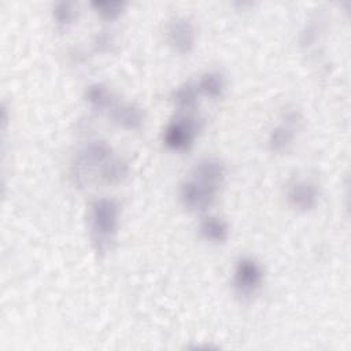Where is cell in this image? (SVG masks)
<instances>
[{
	"mask_svg": "<svg viewBox=\"0 0 351 351\" xmlns=\"http://www.w3.org/2000/svg\"><path fill=\"white\" fill-rule=\"evenodd\" d=\"M90 240L92 247L97 255L107 254L119 226V206L115 200L108 197L97 199L90 206L89 213Z\"/></svg>",
	"mask_w": 351,
	"mask_h": 351,
	"instance_id": "cell-1",
	"label": "cell"
},
{
	"mask_svg": "<svg viewBox=\"0 0 351 351\" xmlns=\"http://www.w3.org/2000/svg\"><path fill=\"white\" fill-rule=\"evenodd\" d=\"M112 156L110 145L104 141H89L81 148L71 167V176L75 184L84 186L89 182L90 174L95 171L99 177L103 165Z\"/></svg>",
	"mask_w": 351,
	"mask_h": 351,
	"instance_id": "cell-2",
	"label": "cell"
},
{
	"mask_svg": "<svg viewBox=\"0 0 351 351\" xmlns=\"http://www.w3.org/2000/svg\"><path fill=\"white\" fill-rule=\"evenodd\" d=\"M221 186L191 174L180 188V199L186 210L204 211L213 206Z\"/></svg>",
	"mask_w": 351,
	"mask_h": 351,
	"instance_id": "cell-3",
	"label": "cell"
},
{
	"mask_svg": "<svg viewBox=\"0 0 351 351\" xmlns=\"http://www.w3.org/2000/svg\"><path fill=\"white\" fill-rule=\"evenodd\" d=\"M200 128V121L196 117L184 114L167 123L163 132V143L173 151H185L193 144Z\"/></svg>",
	"mask_w": 351,
	"mask_h": 351,
	"instance_id": "cell-4",
	"label": "cell"
},
{
	"mask_svg": "<svg viewBox=\"0 0 351 351\" xmlns=\"http://www.w3.org/2000/svg\"><path fill=\"white\" fill-rule=\"evenodd\" d=\"M263 282V269L261 263L251 256H243L236 262L233 271V288L237 296L250 299Z\"/></svg>",
	"mask_w": 351,
	"mask_h": 351,
	"instance_id": "cell-5",
	"label": "cell"
},
{
	"mask_svg": "<svg viewBox=\"0 0 351 351\" xmlns=\"http://www.w3.org/2000/svg\"><path fill=\"white\" fill-rule=\"evenodd\" d=\"M287 199L292 208L307 213L315 208L319 200V186L310 178L295 180L287 191Z\"/></svg>",
	"mask_w": 351,
	"mask_h": 351,
	"instance_id": "cell-6",
	"label": "cell"
},
{
	"mask_svg": "<svg viewBox=\"0 0 351 351\" xmlns=\"http://www.w3.org/2000/svg\"><path fill=\"white\" fill-rule=\"evenodd\" d=\"M166 40L174 52L181 55L189 53L196 43L193 23L186 18H174L167 23Z\"/></svg>",
	"mask_w": 351,
	"mask_h": 351,
	"instance_id": "cell-7",
	"label": "cell"
},
{
	"mask_svg": "<svg viewBox=\"0 0 351 351\" xmlns=\"http://www.w3.org/2000/svg\"><path fill=\"white\" fill-rule=\"evenodd\" d=\"M299 122V114L288 111L280 125H277L269 134L267 145L271 152H284L292 144L295 138L296 125Z\"/></svg>",
	"mask_w": 351,
	"mask_h": 351,
	"instance_id": "cell-8",
	"label": "cell"
},
{
	"mask_svg": "<svg viewBox=\"0 0 351 351\" xmlns=\"http://www.w3.org/2000/svg\"><path fill=\"white\" fill-rule=\"evenodd\" d=\"M110 111L114 122L128 130L138 129L144 122L143 110L132 103L114 104V107Z\"/></svg>",
	"mask_w": 351,
	"mask_h": 351,
	"instance_id": "cell-9",
	"label": "cell"
},
{
	"mask_svg": "<svg viewBox=\"0 0 351 351\" xmlns=\"http://www.w3.org/2000/svg\"><path fill=\"white\" fill-rule=\"evenodd\" d=\"M199 232L202 237L210 243L222 244L229 239V225L219 217L208 215L200 221Z\"/></svg>",
	"mask_w": 351,
	"mask_h": 351,
	"instance_id": "cell-10",
	"label": "cell"
},
{
	"mask_svg": "<svg viewBox=\"0 0 351 351\" xmlns=\"http://www.w3.org/2000/svg\"><path fill=\"white\" fill-rule=\"evenodd\" d=\"M197 90L204 93L208 97L218 99L223 95L226 89V80L225 75L218 70L206 71L200 75L197 82Z\"/></svg>",
	"mask_w": 351,
	"mask_h": 351,
	"instance_id": "cell-11",
	"label": "cell"
},
{
	"mask_svg": "<svg viewBox=\"0 0 351 351\" xmlns=\"http://www.w3.org/2000/svg\"><path fill=\"white\" fill-rule=\"evenodd\" d=\"M85 99L90 104V107L97 111L111 110L115 104L111 90L106 85L99 84V82L88 86V89L85 92Z\"/></svg>",
	"mask_w": 351,
	"mask_h": 351,
	"instance_id": "cell-12",
	"label": "cell"
},
{
	"mask_svg": "<svg viewBox=\"0 0 351 351\" xmlns=\"http://www.w3.org/2000/svg\"><path fill=\"white\" fill-rule=\"evenodd\" d=\"M197 86L191 82H185L173 90L171 99L180 111L191 112L197 104Z\"/></svg>",
	"mask_w": 351,
	"mask_h": 351,
	"instance_id": "cell-13",
	"label": "cell"
},
{
	"mask_svg": "<svg viewBox=\"0 0 351 351\" xmlns=\"http://www.w3.org/2000/svg\"><path fill=\"white\" fill-rule=\"evenodd\" d=\"M129 174V166L126 162L117 156H111L100 169L99 177L106 184H119L122 182Z\"/></svg>",
	"mask_w": 351,
	"mask_h": 351,
	"instance_id": "cell-14",
	"label": "cell"
},
{
	"mask_svg": "<svg viewBox=\"0 0 351 351\" xmlns=\"http://www.w3.org/2000/svg\"><path fill=\"white\" fill-rule=\"evenodd\" d=\"M53 18L59 27H69L75 21L78 11L75 8V4L71 1H59L53 7Z\"/></svg>",
	"mask_w": 351,
	"mask_h": 351,
	"instance_id": "cell-15",
	"label": "cell"
},
{
	"mask_svg": "<svg viewBox=\"0 0 351 351\" xmlns=\"http://www.w3.org/2000/svg\"><path fill=\"white\" fill-rule=\"evenodd\" d=\"M92 8L107 21L117 19L125 10L126 3L125 1H101V0H93L90 3Z\"/></svg>",
	"mask_w": 351,
	"mask_h": 351,
	"instance_id": "cell-16",
	"label": "cell"
},
{
	"mask_svg": "<svg viewBox=\"0 0 351 351\" xmlns=\"http://www.w3.org/2000/svg\"><path fill=\"white\" fill-rule=\"evenodd\" d=\"M319 32H321V21L318 18L311 19L308 23H306L304 29L300 33V44L304 48H310L317 41Z\"/></svg>",
	"mask_w": 351,
	"mask_h": 351,
	"instance_id": "cell-17",
	"label": "cell"
},
{
	"mask_svg": "<svg viewBox=\"0 0 351 351\" xmlns=\"http://www.w3.org/2000/svg\"><path fill=\"white\" fill-rule=\"evenodd\" d=\"M95 44H96L97 49L104 51V49L110 48V45L112 44V40H111V37L108 34H100V36H97Z\"/></svg>",
	"mask_w": 351,
	"mask_h": 351,
	"instance_id": "cell-18",
	"label": "cell"
}]
</instances>
